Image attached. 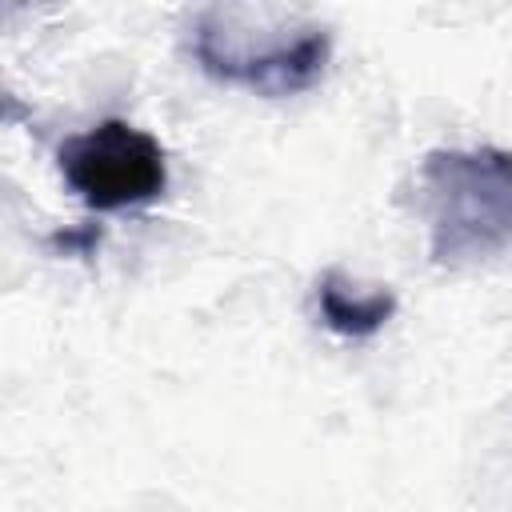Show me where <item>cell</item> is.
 I'll use <instances>...</instances> for the list:
<instances>
[{"label":"cell","mask_w":512,"mask_h":512,"mask_svg":"<svg viewBox=\"0 0 512 512\" xmlns=\"http://www.w3.org/2000/svg\"><path fill=\"white\" fill-rule=\"evenodd\" d=\"M188 52L204 76L284 100L320 84L332 32L268 8H208L188 28Z\"/></svg>","instance_id":"cell-1"},{"label":"cell","mask_w":512,"mask_h":512,"mask_svg":"<svg viewBox=\"0 0 512 512\" xmlns=\"http://www.w3.org/2000/svg\"><path fill=\"white\" fill-rule=\"evenodd\" d=\"M416 204L428 252L444 268H472L512 244V152L496 144L436 148L420 160Z\"/></svg>","instance_id":"cell-2"},{"label":"cell","mask_w":512,"mask_h":512,"mask_svg":"<svg viewBox=\"0 0 512 512\" xmlns=\"http://www.w3.org/2000/svg\"><path fill=\"white\" fill-rule=\"evenodd\" d=\"M56 168L68 192L92 212L144 208L168 192L164 144L120 116L64 136L56 148Z\"/></svg>","instance_id":"cell-3"},{"label":"cell","mask_w":512,"mask_h":512,"mask_svg":"<svg viewBox=\"0 0 512 512\" xmlns=\"http://www.w3.org/2000/svg\"><path fill=\"white\" fill-rule=\"evenodd\" d=\"M316 312L320 324L344 340H368L396 316L392 288H360L344 272H324L316 284Z\"/></svg>","instance_id":"cell-4"}]
</instances>
